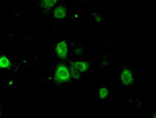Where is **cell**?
I'll return each instance as SVG.
<instances>
[{
	"mask_svg": "<svg viewBox=\"0 0 156 118\" xmlns=\"http://www.w3.org/2000/svg\"><path fill=\"white\" fill-rule=\"evenodd\" d=\"M54 79H55V82L59 83V84H64V83L71 82L69 69H68V67L66 66V65L59 64L58 66H57L56 70H55Z\"/></svg>",
	"mask_w": 156,
	"mask_h": 118,
	"instance_id": "6da1fadb",
	"label": "cell"
},
{
	"mask_svg": "<svg viewBox=\"0 0 156 118\" xmlns=\"http://www.w3.org/2000/svg\"><path fill=\"white\" fill-rule=\"evenodd\" d=\"M55 50H56V54L59 59L64 60L67 57L68 47H67V43L65 41L59 42V43L56 45V47H55Z\"/></svg>",
	"mask_w": 156,
	"mask_h": 118,
	"instance_id": "7a4b0ae2",
	"label": "cell"
},
{
	"mask_svg": "<svg viewBox=\"0 0 156 118\" xmlns=\"http://www.w3.org/2000/svg\"><path fill=\"white\" fill-rule=\"evenodd\" d=\"M121 81L124 85H130L132 84L133 82V76H132V73L129 69L125 68L123 69L122 73H121Z\"/></svg>",
	"mask_w": 156,
	"mask_h": 118,
	"instance_id": "3957f363",
	"label": "cell"
},
{
	"mask_svg": "<svg viewBox=\"0 0 156 118\" xmlns=\"http://www.w3.org/2000/svg\"><path fill=\"white\" fill-rule=\"evenodd\" d=\"M54 17L56 19H65V17H66V9L62 6H57L54 9Z\"/></svg>",
	"mask_w": 156,
	"mask_h": 118,
	"instance_id": "277c9868",
	"label": "cell"
},
{
	"mask_svg": "<svg viewBox=\"0 0 156 118\" xmlns=\"http://www.w3.org/2000/svg\"><path fill=\"white\" fill-rule=\"evenodd\" d=\"M74 65H75V67L79 70L80 73H84V72H87V69H89V64H87V62H84V61L75 62Z\"/></svg>",
	"mask_w": 156,
	"mask_h": 118,
	"instance_id": "5b68a950",
	"label": "cell"
},
{
	"mask_svg": "<svg viewBox=\"0 0 156 118\" xmlns=\"http://www.w3.org/2000/svg\"><path fill=\"white\" fill-rule=\"evenodd\" d=\"M11 62H9V60L7 59L5 56H2L0 57V67H1V69H7L11 67Z\"/></svg>",
	"mask_w": 156,
	"mask_h": 118,
	"instance_id": "8992f818",
	"label": "cell"
},
{
	"mask_svg": "<svg viewBox=\"0 0 156 118\" xmlns=\"http://www.w3.org/2000/svg\"><path fill=\"white\" fill-rule=\"evenodd\" d=\"M55 3H56V0H43L41 2V6L45 9H51Z\"/></svg>",
	"mask_w": 156,
	"mask_h": 118,
	"instance_id": "52a82bcc",
	"label": "cell"
},
{
	"mask_svg": "<svg viewBox=\"0 0 156 118\" xmlns=\"http://www.w3.org/2000/svg\"><path fill=\"white\" fill-rule=\"evenodd\" d=\"M71 73H72V76L74 77L75 79H78L80 77V72H79V70L75 67L74 63L71 65Z\"/></svg>",
	"mask_w": 156,
	"mask_h": 118,
	"instance_id": "ba28073f",
	"label": "cell"
},
{
	"mask_svg": "<svg viewBox=\"0 0 156 118\" xmlns=\"http://www.w3.org/2000/svg\"><path fill=\"white\" fill-rule=\"evenodd\" d=\"M99 96L101 99H105L107 98L108 96V90L106 88H101V89L99 90Z\"/></svg>",
	"mask_w": 156,
	"mask_h": 118,
	"instance_id": "9c48e42d",
	"label": "cell"
}]
</instances>
